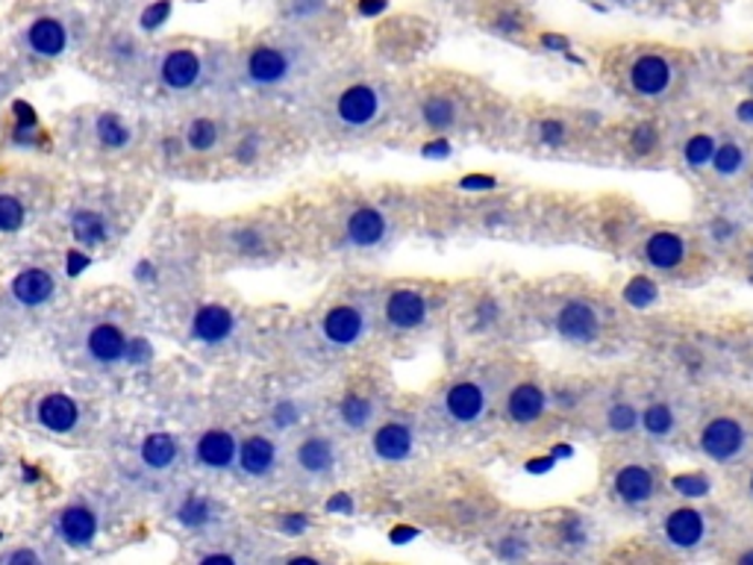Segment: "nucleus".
<instances>
[{"instance_id":"nucleus-10","label":"nucleus","mask_w":753,"mask_h":565,"mask_svg":"<svg viewBox=\"0 0 753 565\" xmlns=\"http://www.w3.org/2000/svg\"><path fill=\"white\" fill-rule=\"evenodd\" d=\"M212 65L206 53L194 51V47H171L162 53L157 65L159 86L171 92V95H189L210 83Z\"/></svg>"},{"instance_id":"nucleus-51","label":"nucleus","mask_w":753,"mask_h":565,"mask_svg":"<svg viewBox=\"0 0 753 565\" xmlns=\"http://www.w3.org/2000/svg\"><path fill=\"white\" fill-rule=\"evenodd\" d=\"M327 512H344V515H351L353 512V501L351 494H333L330 501H327Z\"/></svg>"},{"instance_id":"nucleus-4","label":"nucleus","mask_w":753,"mask_h":565,"mask_svg":"<svg viewBox=\"0 0 753 565\" xmlns=\"http://www.w3.org/2000/svg\"><path fill=\"white\" fill-rule=\"evenodd\" d=\"M309 68V51L298 39L259 42L247 51L242 62V77L254 88H283L291 79L304 77Z\"/></svg>"},{"instance_id":"nucleus-30","label":"nucleus","mask_w":753,"mask_h":565,"mask_svg":"<svg viewBox=\"0 0 753 565\" xmlns=\"http://www.w3.org/2000/svg\"><path fill=\"white\" fill-rule=\"evenodd\" d=\"M141 466L157 475H166L180 462V441L171 433H150L139 448Z\"/></svg>"},{"instance_id":"nucleus-60","label":"nucleus","mask_w":753,"mask_h":565,"mask_svg":"<svg viewBox=\"0 0 753 565\" xmlns=\"http://www.w3.org/2000/svg\"><path fill=\"white\" fill-rule=\"evenodd\" d=\"M747 203L753 206V168H751V174H747Z\"/></svg>"},{"instance_id":"nucleus-31","label":"nucleus","mask_w":753,"mask_h":565,"mask_svg":"<svg viewBox=\"0 0 753 565\" xmlns=\"http://www.w3.org/2000/svg\"><path fill=\"white\" fill-rule=\"evenodd\" d=\"M715 148H719V136L715 132H692L680 145V166L689 174H707L712 166V157H715Z\"/></svg>"},{"instance_id":"nucleus-41","label":"nucleus","mask_w":753,"mask_h":565,"mask_svg":"<svg viewBox=\"0 0 753 565\" xmlns=\"http://www.w3.org/2000/svg\"><path fill=\"white\" fill-rule=\"evenodd\" d=\"M171 15V0H153L145 12H141V30H159Z\"/></svg>"},{"instance_id":"nucleus-46","label":"nucleus","mask_w":753,"mask_h":565,"mask_svg":"<svg viewBox=\"0 0 753 565\" xmlns=\"http://www.w3.org/2000/svg\"><path fill=\"white\" fill-rule=\"evenodd\" d=\"M115 56V60H121V65H127V62H132L136 56H139V42L136 39H130V35H118L113 42V51H109Z\"/></svg>"},{"instance_id":"nucleus-32","label":"nucleus","mask_w":753,"mask_h":565,"mask_svg":"<svg viewBox=\"0 0 753 565\" xmlns=\"http://www.w3.org/2000/svg\"><path fill=\"white\" fill-rule=\"evenodd\" d=\"M376 401H371L369 395H348L342 397V404L336 406V422L339 427L351 433H362L374 427L376 422Z\"/></svg>"},{"instance_id":"nucleus-35","label":"nucleus","mask_w":753,"mask_h":565,"mask_svg":"<svg viewBox=\"0 0 753 565\" xmlns=\"http://www.w3.org/2000/svg\"><path fill=\"white\" fill-rule=\"evenodd\" d=\"M71 233L83 247H95L109 238V224L97 210H77L71 215Z\"/></svg>"},{"instance_id":"nucleus-54","label":"nucleus","mask_w":753,"mask_h":565,"mask_svg":"<svg viewBox=\"0 0 753 565\" xmlns=\"http://www.w3.org/2000/svg\"><path fill=\"white\" fill-rule=\"evenodd\" d=\"M389 7V0H360V15H380Z\"/></svg>"},{"instance_id":"nucleus-26","label":"nucleus","mask_w":753,"mask_h":565,"mask_svg":"<svg viewBox=\"0 0 753 565\" xmlns=\"http://www.w3.org/2000/svg\"><path fill=\"white\" fill-rule=\"evenodd\" d=\"M277 462H280V445L274 439H268V436H247V439L238 445L236 466L242 475L268 477L277 471Z\"/></svg>"},{"instance_id":"nucleus-3","label":"nucleus","mask_w":753,"mask_h":565,"mask_svg":"<svg viewBox=\"0 0 753 565\" xmlns=\"http://www.w3.org/2000/svg\"><path fill=\"white\" fill-rule=\"evenodd\" d=\"M604 494L615 510L630 515L657 512L668 498L666 468L645 450L615 454L613 466L604 468Z\"/></svg>"},{"instance_id":"nucleus-5","label":"nucleus","mask_w":753,"mask_h":565,"mask_svg":"<svg viewBox=\"0 0 753 565\" xmlns=\"http://www.w3.org/2000/svg\"><path fill=\"white\" fill-rule=\"evenodd\" d=\"M698 256L694 236L680 227H650L645 230L636 242V259L648 271L662 274V277H677L689 271Z\"/></svg>"},{"instance_id":"nucleus-20","label":"nucleus","mask_w":753,"mask_h":565,"mask_svg":"<svg viewBox=\"0 0 753 565\" xmlns=\"http://www.w3.org/2000/svg\"><path fill=\"white\" fill-rule=\"evenodd\" d=\"M415 448H418V433H415L412 422H403V418L380 424L374 430V439H371L374 457L383 459V462H403L415 454Z\"/></svg>"},{"instance_id":"nucleus-8","label":"nucleus","mask_w":753,"mask_h":565,"mask_svg":"<svg viewBox=\"0 0 753 565\" xmlns=\"http://www.w3.org/2000/svg\"><path fill=\"white\" fill-rule=\"evenodd\" d=\"M677 62L666 51L633 53L624 65V79L633 97L639 100H666L677 86Z\"/></svg>"},{"instance_id":"nucleus-13","label":"nucleus","mask_w":753,"mask_h":565,"mask_svg":"<svg viewBox=\"0 0 753 565\" xmlns=\"http://www.w3.org/2000/svg\"><path fill=\"white\" fill-rule=\"evenodd\" d=\"M595 539L597 527L588 515H583V512L577 510H560L553 512V519L548 521V530H544L542 542L551 547L553 554L580 556L595 545Z\"/></svg>"},{"instance_id":"nucleus-14","label":"nucleus","mask_w":753,"mask_h":565,"mask_svg":"<svg viewBox=\"0 0 753 565\" xmlns=\"http://www.w3.org/2000/svg\"><path fill=\"white\" fill-rule=\"evenodd\" d=\"M371 333V312L362 303H339L321 318V339L330 348H353Z\"/></svg>"},{"instance_id":"nucleus-7","label":"nucleus","mask_w":753,"mask_h":565,"mask_svg":"<svg viewBox=\"0 0 753 565\" xmlns=\"http://www.w3.org/2000/svg\"><path fill=\"white\" fill-rule=\"evenodd\" d=\"M495 397H498V386H495L491 377H463L454 380L445 388V395L438 401V409H442L447 424H454V427H474V424L486 422Z\"/></svg>"},{"instance_id":"nucleus-52","label":"nucleus","mask_w":753,"mask_h":565,"mask_svg":"<svg viewBox=\"0 0 753 565\" xmlns=\"http://www.w3.org/2000/svg\"><path fill=\"white\" fill-rule=\"evenodd\" d=\"M256 148H259V139H254V136L242 141V145H238V153H236L238 162H254V159H256Z\"/></svg>"},{"instance_id":"nucleus-27","label":"nucleus","mask_w":753,"mask_h":565,"mask_svg":"<svg viewBox=\"0 0 753 565\" xmlns=\"http://www.w3.org/2000/svg\"><path fill=\"white\" fill-rule=\"evenodd\" d=\"M79 422V404L71 395L53 392L35 404V424L47 433H71Z\"/></svg>"},{"instance_id":"nucleus-17","label":"nucleus","mask_w":753,"mask_h":565,"mask_svg":"<svg viewBox=\"0 0 753 565\" xmlns=\"http://www.w3.org/2000/svg\"><path fill=\"white\" fill-rule=\"evenodd\" d=\"M71 44H74L71 24L60 15L35 18L24 30V47L39 60H56L71 51Z\"/></svg>"},{"instance_id":"nucleus-48","label":"nucleus","mask_w":753,"mask_h":565,"mask_svg":"<svg viewBox=\"0 0 753 565\" xmlns=\"http://www.w3.org/2000/svg\"><path fill=\"white\" fill-rule=\"evenodd\" d=\"M236 242H238V250L247 256H256L263 254V236L259 233H254V230H242V233H236Z\"/></svg>"},{"instance_id":"nucleus-57","label":"nucleus","mask_w":753,"mask_h":565,"mask_svg":"<svg viewBox=\"0 0 753 565\" xmlns=\"http://www.w3.org/2000/svg\"><path fill=\"white\" fill-rule=\"evenodd\" d=\"M201 563H236V556H230V554H203L201 556Z\"/></svg>"},{"instance_id":"nucleus-33","label":"nucleus","mask_w":753,"mask_h":565,"mask_svg":"<svg viewBox=\"0 0 753 565\" xmlns=\"http://www.w3.org/2000/svg\"><path fill=\"white\" fill-rule=\"evenodd\" d=\"M421 121L436 132L454 130L456 124L463 121V106L450 95H429L421 104Z\"/></svg>"},{"instance_id":"nucleus-37","label":"nucleus","mask_w":753,"mask_h":565,"mask_svg":"<svg viewBox=\"0 0 753 565\" xmlns=\"http://www.w3.org/2000/svg\"><path fill=\"white\" fill-rule=\"evenodd\" d=\"M659 141H662V136H659V130L650 121L636 124V127H630V132H627V148H630L633 159L654 157L659 150Z\"/></svg>"},{"instance_id":"nucleus-36","label":"nucleus","mask_w":753,"mask_h":565,"mask_svg":"<svg viewBox=\"0 0 753 565\" xmlns=\"http://www.w3.org/2000/svg\"><path fill=\"white\" fill-rule=\"evenodd\" d=\"M95 139L100 141L106 150H124L132 141V130L124 124L121 115L100 113L95 121Z\"/></svg>"},{"instance_id":"nucleus-23","label":"nucleus","mask_w":753,"mask_h":565,"mask_svg":"<svg viewBox=\"0 0 753 565\" xmlns=\"http://www.w3.org/2000/svg\"><path fill=\"white\" fill-rule=\"evenodd\" d=\"M703 242L715 250H736L745 247L747 242V224L745 215H739V210H719L712 212L710 218L703 221Z\"/></svg>"},{"instance_id":"nucleus-40","label":"nucleus","mask_w":753,"mask_h":565,"mask_svg":"<svg viewBox=\"0 0 753 565\" xmlns=\"http://www.w3.org/2000/svg\"><path fill=\"white\" fill-rule=\"evenodd\" d=\"M300 418H304V409H300L298 401L291 397H283L272 406V424L277 430H289V427H298Z\"/></svg>"},{"instance_id":"nucleus-50","label":"nucleus","mask_w":753,"mask_h":565,"mask_svg":"<svg viewBox=\"0 0 753 565\" xmlns=\"http://www.w3.org/2000/svg\"><path fill=\"white\" fill-rule=\"evenodd\" d=\"M15 113H18V132L35 130V113L24 100H15Z\"/></svg>"},{"instance_id":"nucleus-25","label":"nucleus","mask_w":753,"mask_h":565,"mask_svg":"<svg viewBox=\"0 0 753 565\" xmlns=\"http://www.w3.org/2000/svg\"><path fill=\"white\" fill-rule=\"evenodd\" d=\"M236 333V316L221 303H203L192 318V339L203 344H224Z\"/></svg>"},{"instance_id":"nucleus-28","label":"nucleus","mask_w":753,"mask_h":565,"mask_svg":"<svg viewBox=\"0 0 753 565\" xmlns=\"http://www.w3.org/2000/svg\"><path fill=\"white\" fill-rule=\"evenodd\" d=\"M127 335L118 324L113 321H100L86 333V353L88 360H95L97 365H115V362L124 360L127 353Z\"/></svg>"},{"instance_id":"nucleus-61","label":"nucleus","mask_w":753,"mask_h":565,"mask_svg":"<svg viewBox=\"0 0 753 565\" xmlns=\"http://www.w3.org/2000/svg\"><path fill=\"white\" fill-rule=\"evenodd\" d=\"M0 539H3V533H0Z\"/></svg>"},{"instance_id":"nucleus-44","label":"nucleus","mask_w":753,"mask_h":565,"mask_svg":"<svg viewBox=\"0 0 753 565\" xmlns=\"http://www.w3.org/2000/svg\"><path fill=\"white\" fill-rule=\"evenodd\" d=\"M728 559L742 565H753V539H742V536H730L728 539Z\"/></svg>"},{"instance_id":"nucleus-45","label":"nucleus","mask_w":753,"mask_h":565,"mask_svg":"<svg viewBox=\"0 0 753 565\" xmlns=\"http://www.w3.org/2000/svg\"><path fill=\"white\" fill-rule=\"evenodd\" d=\"M124 360L130 362V365H145V362L153 360V348H150L145 339H130V342H127V353H124Z\"/></svg>"},{"instance_id":"nucleus-24","label":"nucleus","mask_w":753,"mask_h":565,"mask_svg":"<svg viewBox=\"0 0 753 565\" xmlns=\"http://www.w3.org/2000/svg\"><path fill=\"white\" fill-rule=\"evenodd\" d=\"M9 295H12L18 307L39 309L44 303H51V298L56 295V280L44 268H24L9 282Z\"/></svg>"},{"instance_id":"nucleus-15","label":"nucleus","mask_w":753,"mask_h":565,"mask_svg":"<svg viewBox=\"0 0 753 565\" xmlns=\"http://www.w3.org/2000/svg\"><path fill=\"white\" fill-rule=\"evenodd\" d=\"M295 468L307 483H327L339 471V445L330 436H307L295 448Z\"/></svg>"},{"instance_id":"nucleus-29","label":"nucleus","mask_w":753,"mask_h":565,"mask_svg":"<svg viewBox=\"0 0 753 565\" xmlns=\"http://www.w3.org/2000/svg\"><path fill=\"white\" fill-rule=\"evenodd\" d=\"M639 415H641L639 401H633V397H609V401L601 406V427H604L606 436H613V439H627V436H636V433H639Z\"/></svg>"},{"instance_id":"nucleus-9","label":"nucleus","mask_w":753,"mask_h":565,"mask_svg":"<svg viewBox=\"0 0 753 565\" xmlns=\"http://www.w3.org/2000/svg\"><path fill=\"white\" fill-rule=\"evenodd\" d=\"M500 406H503V418L518 430H533V427L548 422L556 409L551 386H544L542 380L535 377H521L509 383L507 392L500 395Z\"/></svg>"},{"instance_id":"nucleus-16","label":"nucleus","mask_w":753,"mask_h":565,"mask_svg":"<svg viewBox=\"0 0 753 565\" xmlns=\"http://www.w3.org/2000/svg\"><path fill=\"white\" fill-rule=\"evenodd\" d=\"M433 303L418 289H394L383 300V321L394 333H412L429 321Z\"/></svg>"},{"instance_id":"nucleus-47","label":"nucleus","mask_w":753,"mask_h":565,"mask_svg":"<svg viewBox=\"0 0 753 565\" xmlns=\"http://www.w3.org/2000/svg\"><path fill=\"white\" fill-rule=\"evenodd\" d=\"M44 556L35 551V547H21V551H9V554L0 556V563L9 565H39Z\"/></svg>"},{"instance_id":"nucleus-21","label":"nucleus","mask_w":753,"mask_h":565,"mask_svg":"<svg viewBox=\"0 0 753 565\" xmlns=\"http://www.w3.org/2000/svg\"><path fill=\"white\" fill-rule=\"evenodd\" d=\"M753 168V148L745 139L739 136H724L719 139V148H715V157H712L710 174L719 180V183H739L751 174Z\"/></svg>"},{"instance_id":"nucleus-2","label":"nucleus","mask_w":753,"mask_h":565,"mask_svg":"<svg viewBox=\"0 0 753 565\" xmlns=\"http://www.w3.org/2000/svg\"><path fill=\"white\" fill-rule=\"evenodd\" d=\"M728 539V515L710 503H662L650 515V542L668 556H698Z\"/></svg>"},{"instance_id":"nucleus-49","label":"nucleus","mask_w":753,"mask_h":565,"mask_svg":"<svg viewBox=\"0 0 753 565\" xmlns=\"http://www.w3.org/2000/svg\"><path fill=\"white\" fill-rule=\"evenodd\" d=\"M280 527H283V533H289V536H300V533H307L309 530V519L304 515V512H295V515H283Z\"/></svg>"},{"instance_id":"nucleus-1","label":"nucleus","mask_w":753,"mask_h":565,"mask_svg":"<svg viewBox=\"0 0 753 565\" xmlns=\"http://www.w3.org/2000/svg\"><path fill=\"white\" fill-rule=\"evenodd\" d=\"M694 454L710 466L736 471L753 457V397H715L692 415Z\"/></svg>"},{"instance_id":"nucleus-12","label":"nucleus","mask_w":753,"mask_h":565,"mask_svg":"<svg viewBox=\"0 0 753 565\" xmlns=\"http://www.w3.org/2000/svg\"><path fill=\"white\" fill-rule=\"evenodd\" d=\"M694 413H686V406L680 404V397L675 395H657L648 397L641 404L639 415V436L648 445H668L675 441L680 433L692 424Z\"/></svg>"},{"instance_id":"nucleus-53","label":"nucleus","mask_w":753,"mask_h":565,"mask_svg":"<svg viewBox=\"0 0 753 565\" xmlns=\"http://www.w3.org/2000/svg\"><path fill=\"white\" fill-rule=\"evenodd\" d=\"M88 265V256L86 254H79V250H71L68 254V277H77L83 268Z\"/></svg>"},{"instance_id":"nucleus-38","label":"nucleus","mask_w":753,"mask_h":565,"mask_svg":"<svg viewBox=\"0 0 753 565\" xmlns=\"http://www.w3.org/2000/svg\"><path fill=\"white\" fill-rule=\"evenodd\" d=\"M221 141V124L212 121V118H194L185 130V145L198 153H206V150L219 148Z\"/></svg>"},{"instance_id":"nucleus-58","label":"nucleus","mask_w":753,"mask_h":565,"mask_svg":"<svg viewBox=\"0 0 753 565\" xmlns=\"http://www.w3.org/2000/svg\"><path fill=\"white\" fill-rule=\"evenodd\" d=\"M136 277H139L141 282L153 280V268H150V263H141L139 268H136Z\"/></svg>"},{"instance_id":"nucleus-19","label":"nucleus","mask_w":753,"mask_h":565,"mask_svg":"<svg viewBox=\"0 0 753 565\" xmlns=\"http://www.w3.org/2000/svg\"><path fill=\"white\" fill-rule=\"evenodd\" d=\"M389 233H392V224L385 218V212L376 206H360L344 221V245L360 247V250L380 247Z\"/></svg>"},{"instance_id":"nucleus-11","label":"nucleus","mask_w":753,"mask_h":565,"mask_svg":"<svg viewBox=\"0 0 753 565\" xmlns=\"http://www.w3.org/2000/svg\"><path fill=\"white\" fill-rule=\"evenodd\" d=\"M385 115V92L374 83H353L336 97L333 118L344 130L362 132L371 130L383 121Z\"/></svg>"},{"instance_id":"nucleus-43","label":"nucleus","mask_w":753,"mask_h":565,"mask_svg":"<svg viewBox=\"0 0 753 565\" xmlns=\"http://www.w3.org/2000/svg\"><path fill=\"white\" fill-rule=\"evenodd\" d=\"M736 492L753 510V457L736 468Z\"/></svg>"},{"instance_id":"nucleus-39","label":"nucleus","mask_w":753,"mask_h":565,"mask_svg":"<svg viewBox=\"0 0 753 565\" xmlns=\"http://www.w3.org/2000/svg\"><path fill=\"white\" fill-rule=\"evenodd\" d=\"M26 210L15 194H0V233H18L24 227Z\"/></svg>"},{"instance_id":"nucleus-59","label":"nucleus","mask_w":753,"mask_h":565,"mask_svg":"<svg viewBox=\"0 0 753 565\" xmlns=\"http://www.w3.org/2000/svg\"><path fill=\"white\" fill-rule=\"evenodd\" d=\"M742 256H745L747 271L753 274V236H747V242H745V250H742Z\"/></svg>"},{"instance_id":"nucleus-56","label":"nucleus","mask_w":753,"mask_h":565,"mask_svg":"<svg viewBox=\"0 0 753 565\" xmlns=\"http://www.w3.org/2000/svg\"><path fill=\"white\" fill-rule=\"evenodd\" d=\"M424 157H447V141L438 139L436 145H427V148H424Z\"/></svg>"},{"instance_id":"nucleus-18","label":"nucleus","mask_w":753,"mask_h":565,"mask_svg":"<svg viewBox=\"0 0 753 565\" xmlns=\"http://www.w3.org/2000/svg\"><path fill=\"white\" fill-rule=\"evenodd\" d=\"M53 530L56 536L71 547H92L97 539V530H100V515L92 503L74 501L68 507H62L53 519Z\"/></svg>"},{"instance_id":"nucleus-22","label":"nucleus","mask_w":753,"mask_h":565,"mask_svg":"<svg viewBox=\"0 0 753 565\" xmlns=\"http://www.w3.org/2000/svg\"><path fill=\"white\" fill-rule=\"evenodd\" d=\"M238 459L236 436L224 427H212L194 441V462L206 471H230Z\"/></svg>"},{"instance_id":"nucleus-34","label":"nucleus","mask_w":753,"mask_h":565,"mask_svg":"<svg viewBox=\"0 0 753 565\" xmlns=\"http://www.w3.org/2000/svg\"><path fill=\"white\" fill-rule=\"evenodd\" d=\"M174 519L183 524V527H192V530H206L212 524V521L219 519V507H215V501L212 498H206V494H185L183 501L177 503L174 510Z\"/></svg>"},{"instance_id":"nucleus-55","label":"nucleus","mask_w":753,"mask_h":565,"mask_svg":"<svg viewBox=\"0 0 753 565\" xmlns=\"http://www.w3.org/2000/svg\"><path fill=\"white\" fill-rule=\"evenodd\" d=\"M412 536H418V530H412V527H394L392 530L394 545H403V542H406V539H412Z\"/></svg>"},{"instance_id":"nucleus-6","label":"nucleus","mask_w":753,"mask_h":565,"mask_svg":"<svg viewBox=\"0 0 753 565\" xmlns=\"http://www.w3.org/2000/svg\"><path fill=\"white\" fill-rule=\"evenodd\" d=\"M606 324H609L606 303L592 295H569L553 307V333L562 342L580 344V348L597 344L606 335Z\"/></svg>"},{"instance_id":"nucleus-42","label":"nucleus","mask_w":753,"mask_h":565,"mask_svg":"<svg viewBox=\"0 0 753 565\" xmlns=\"http://www.w3.org/2000/svg\"><path fill=\"white\" fill-rule=\"evenodd\" d=\"M327 9V0H289V15L298 21H312Z\"/></svg>"}]
</instances>
